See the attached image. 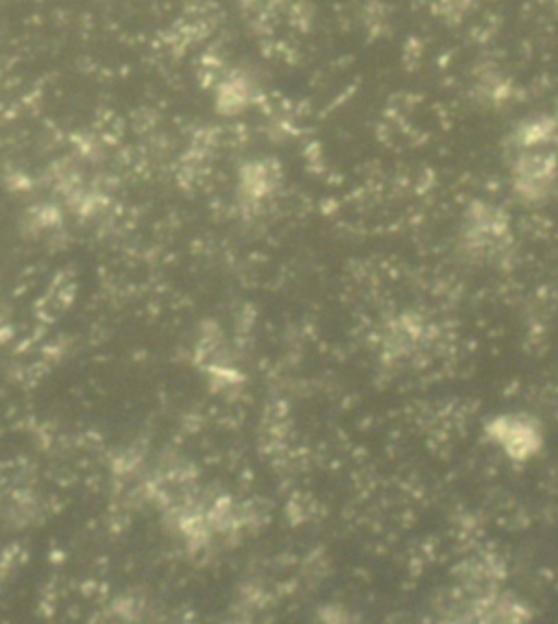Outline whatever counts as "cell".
<instances>
[{"mask_svg": "<svg viewBox=\"0 0 558 624\" xmlns=\"http://www.w3.org/2000/svg\"><path fill=\"white\" fill-rule=\"evenodd\" d=\"M554 157L547 153H532L519 159L517 188L521 194L538 196L554 177Z\"/></svg>", "mask_w": 558, "mask_h": 624, "instance_id": "1", "label": "cell"}]
</instances>
